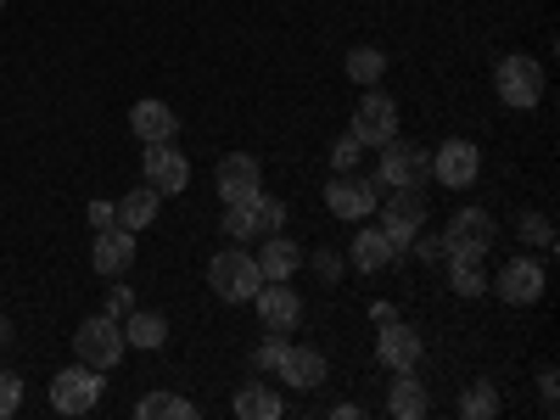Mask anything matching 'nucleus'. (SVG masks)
Returning a JSON list of instances; mask_svg holds the SVG:
<instances>
[{
    "label": "nucleus",
    "instance_id": "1",
    "mask_svg": "<svg viewBox=\"0 0 560 420\" xmlns=\"http://www.w3.org/2000/svg\"><path fill=\"white\" fill-rule=\"evenodd\" d=\"M376 213H382V236H387L393 258H404L409 242H415V230L427 224V197H420V185H387Z\"/></svg>",
    "mask_w": 560,
    "mask_h": 420
},
{
    "label": "nucleus",
    "instance_id": "2",
    "mask_svg": "<svg viewBox=\"0 0 560 420\" xmlns=\"http://www.w3.org/2000/svg\"><path fill=\"white\" fill-rule=\"evenodd\" d=\"M275 230H287V202L269 197L264 185L242 202H224V236L230 242H258V236H275Z\"/></svg>",
    "mask_w": 560,
    "mask_h": 420
},
{
    "label": "nucleus",
    "instance_id": "3",
    "mask_svg": "<svg viewBox=\"0 0 560 420\" xmlns=\"http://www.w3.org/2000/svg\"><path fill=\"white\" fill-rule=\"evenodd\" d=\"M208 287H213L219 303H253V292L264 287L258 258H253L247 247H224V253H213V264H208Z\"/></svg>",
    "mask_w": 560,
    "mask_h": 420
},
{
    "label": "nucleus",
    "instance_id": "4",
    "mask_svg": "<svg viewBox=\"0 0 560 420\" xmlns=\"http://www.w3.org/2000/svg\"><path fill=\"white\" fill-rule=\"evenodd\" d=\"M124 319H113V314H90L79 331H73V353H79V364H90V370H113L118 359H124Z\"/></svg>",
    "mask_w": 560,
    "mask_h": 420
},
{
    "label": "nucleus",
    "instance_id": "5",
    "mask_svg": "<svg viewBox=\"0 0 560 420\" xmlns=\"http://www.w3.org/2000/svg\"><path fill=\"white\" fill-rule=\"evenodd\" d=\"M493 90H499L504 107L533 113V107L544 102V62H533V57H504V62L493 68Z\"/></svg>",
    "mask_w": 560,
    "mask_h": 420
},
{
    "label": "nucleus",
    "instance_id": "6",
    "mask_svg": "<svg viewBox=\"0 0 560 420\" xmlns=\"http://www.w3.org/2000/svg\"><path fill=\"white\" fill-rule=\"evenodd\" d=\"M382 191H387V185L376 174L348 168V174H337L331 185H325V208H331L337 219H370V213H376V202H382Z\"/></svg>",
    "mask_w": 560,
    "mask_h": 420
},
{
    "label": "nucleus",
    "instance_id": "7",
    "mask_svg": "<svg viewBox=\"0 0 560 420\" xmlns=\"http://www.w3.org/2000/svg\"><path fill=\"white\" fill-rule=\"evenodd\" d=\"M348 135L359 140V147H387V140L398 135V102L387 96V90L370 84L359 96V107H353V129Z\"/></svg>",
    "mask_w": 560,
    "mask_h": 420
},
{
    "label": "nucleus",
    "instance_id": "8",
    "mask_svg": "<svg viewBox=\"0 0 560 420\" xmlns=\"http://www.w3.org/2000/svg\"><path fill=\"white\" fill-rule=\"evenodd\" d=\"M544 287H549V275H544V264H538V258H510L499 275H488V292H493L499 303H510V308L538 303V298H544Z\"/></svg>",
    "mask_w": 560,
    "mask_h": 420
},
{
    "label": "nucleus",
    "instance_id": "9",
    "mask_svg": "<svg viewBox=\"0 0 560 420\" xmlns=\"http://www.w3.org/2000/svg\"><path fill=\"white\" fill-rule=\"evenodd\" d=\"M376 179H382V185H420V191H427V179H432V152L415 147V140H404V135H393L387 147H382Z\"/></svg>",
    "mask_w": 560,
    "mask_h": 420
},
{
    "label": "nucleus",
    "instance_id": "10",
    "mask_svg": "<svg viewBox=\"0 0 560 420\" xmlns=\"http://www.w3.org/2000/svg\"><path fill=\"white\" fill-rule=\"evenodd\" d=\"M96 404H102V370L73 364L62 376H51V409L57 415H90Z\"/></svg>",
    "mask_w": 560,
    "mask_h": 420
},
{
    "label": "nucleus",
    "instance_id": "11",
    "mask_svg": "<svg viewBox=\"0 0 560 420\" xmlns=\"http://www.w3.org/2000/svg\"><path fill=\"white\" fill-rule=\"evenodd\" d=\"M477 174H482V152L471 147V140L454 135V140H443V147L432 152V179L448 185V191H471Z\"/></svg>",
    "mask_w": 560,
    "mask_h": 420
},
{
    "label": "nucleus",
    "instance_id": "12",
    "mask_svg": "<svg viewBox=\"0 0 560 420\" xmlns=\"http://www.w3.org/2000/svg\"><path fill=\"white\" fill-rule=\"evenodd\" d=\"M493 242H499V224H493V213H482V208H459V213L443 224V247H448V253H477V258H488Z\"/></svg>",
    "mask_w": 560,
    "mask_h": 420
},
{
    "label": "nucleus",
    "instance_id": "13",
    "mask_svg": "<svg viewBox=\"0 0 560 420\" xmlns=\"http://www.w3.org/2000/svg\"><path fill=\"white\" fill-rule=\"evenodd\" d=\"M140 168H147V185L158 197H179L191 185V163H185V152H174V140H152Z\"/></svg>",
    "mask_w": 560,
    "mask_h": 420
},
{
    "label": "nucleus",
    "instance_id": "14",
    "mask_svg": "<svg viewBox=\"0 0 560 420\" xmlns=\"http://www.w3.org/2000/svg\"><path fill=\"white\" fill-rule=\"evenodd\" d=\"M253 303H258V319H264V331H298L303 325V298L287 287V280H264V287L253 292Z\"/></svg>",
    "mask_w": 560,
    "mask_h": 420
},
{
    "label": "nucleus",
    "instance_id": "15",
    "mask_svg": "<svg viewBox=\"0 0 560 420\" xmlns=\"http://www.w3.org/2000/svg\"><path fill=\"white\" fill-rule=\"evenodd\" d=\"M376 359L393 370H420V359H427V342H420L409 325H398V319H382V331H376Z\"/></svg>",
    "mask_w": 560,
    "mask_h": 420
},
{
    "label": "nucleus",
    "instance_id": "16",
    "mask_svg": "<svg viewBox=\"0 0 560 420\" xmlns=\"http://www.w3.org/2000/svg\"><path fill=\"white\" fill-rule=\"evenodd\" d=\"M90 264H96V275H107V280H124V275H129V264H135V230H124V224L96 230Z\"/></svg>",
    "mask_w": 560,
    "mask_h": 420
},
{
    "label": "nucleus",
    "instance_id": "17",
    "mask_svg": "<svg viewBox=\"0 0 560 420\" xmlns=\"http://www.w3.org/2000/svg\"><path fill=\"white\" fill-rule=\"evenodd\" d=\"M213 185H219V197H224V202H242V197H253L258 185H264V168H258L253 152H230V158H219Z\"/></svg>",
    "mask_w": 560,
    "mask_h": 420
},
{
    "label": "nucleus",
    "instance_id": "18",
    "mask_svg": "<svg viewBox=\"0 0 560 420\" xmlns=\"http://www.w3.org/2000/svg\"><path fill=\"white\" fill-rule=\"evenodd\" d=\"M275 376L287 382L292 393H314V387H325V376H331V359H325L319 348H287V359H280Z\"/></svg>",
    "mask_w": 560,
    "mask_h": 420
},
{
    "label": "nucleus",
    "instance_id": "19",
    "mask_svg": "<svg viewBox=\"0 0 560 420\" xmlns=\"http://www.w3.org/2000/svg\"><path fill=\"white\" fill-rule=\"evenodd\" d=\"M129 129L140 135V147H152V140H174V135H179V118H174L168 102L147 96V102H135V107H129Z\"/></svg>",
    "mask_w": 560,
    "mask_h": 420
},
{
    "label": "nucleus",
    "instance_id": "20",
    "mask_svg": "<svg viewBox=\"0 0 560 420\" xmlns=\"http://www.w3.org/2000/svg\"><path fill=\"white\" fill-rule=\"evenodd\" d=\"M258 275L264 280H292L298 269H303V247L298 242H287V236H280V230H275V236H258Z\"/></svg>",
    "mask_w": 560,
    "mask_h": 420
},
{
    "label": "nucleus",
    "instance_id": "21",
    "mask_svg": "<svg viewBox=\"0 0 560 420\" xmlns=\"http://www.w3.org/2000/svg\"><path fill=\"white\" fill-rule=\"evenodd\" d=\"M432 409V393H427V382L415 376V370H398L393 376V387H387V415L393 420H420Z\"/></svg>",
    "mask_w": 560,
    "mask_h": 420
},
{
    "label": "nucleus",
    "instance_id": "22",
    "mask_svg": "<svg viewBox=\"0 0 560 420\" xmlns=\"http://www.w3.org/2000/svg\"><path fill=\"white\" fill-rule=\"evenodd\" d=\"M448 292L454 298H482L488 292V264L477 253H448Z\"/></svg>",
    "mask_w": 560,
    "mask_h": 420
},
{
    "label": "nucleus",
    "instance_id": "23",
    "mask_svg": "<svg viewBox=\"0 0 560 420\" xmlns=\"http://www.w3.org/2000/svg\"><path fill=\"white\" fill-rule=\"evenodd\" d=\"M348 258H353L359 275H382V269L393 264V247H387L382 230H359V236L348 242Z\"/></svg>",
    "mask_w": 560,
    "mask_h": 420
},
{
    "label": "nucleus",
    "instance_id": "24",
    "mask_svg": "<svg viewBox=\"0 0 560 420\" xmlns=\"http://www.w3.org/2000/svg\"><path fill=\"white\" fill-rule=\"evenodd\" d=\"M124 342L129 348H163L168 342V319L152 314V308H129L124 314Z\"/></svg>",
    "mask_w": 560,
    "mask_h": 420
},
{
    "label": "nucleus",
    "instance_id": "25",
    "mask_svg": "<svg viewBox=\"0 0 560 420\" xmlns=\"http://www.w3.org/2000/svg\"><path fill=\"white\" fill-rule=\"evenodd\" d=\"M113 208H118V224H124V230H147V224L158 219L163 197L152 191V185H135V191H124V202H113Z\"/></svg>",
    "mask_w": 560,
    "mask_h": 420
},
{
    "label": "nucleus",
    "instance_id": "26",
    "mask_svg": "<svg viewBox=\"0 0 560 420\" xmlns=\"http://www.w3.org/2000/svg\"><path fill=\"white\" fill-rule=\"evenodd\" d=\"M140 420H197V404L191 398H179V393H147L135 404Z\"/></svg>",
    "mask_w": 560,
    "mask_h": 420
},
{
    "label": "nucleus",
    "instance_id": "27",
    "mask_svg": "<svg viewBox=\"0 0 560 420\" xmlns=\"http://www.w3.org/2000/svg\"><path fill=\"white\" fill-rule=\"evenodd\" d=\"M280 409H287V404H280V393L264 387V382H253V387L236 393V415L242 420H280Z\"/></svg>",
    "mask_w": 560,
    "mask_h": 420
},
{
    "label": "nucleus",
    "instance_id": "28",
    "mask_svg": "<svg viewBox=\"0 0 560 420\" xmlns=\"http://www.w3.org/2000/svg\"><path fill=\"white\" fill-rule=\"evenodd\" d=\"M382 73H387V51H382V45H353V51H348V79L353 84H382Z\"/></svg>",
    "mask_w": 560,
    "mask_h": 420
},
{
    "label": "nucleus",
    "instance_id": "29",
    "mask_svg": "<svg viewBox=\"0 0 560 420\" xmlns=\"http://www.w3.org/2000/svg\"><path fill=\"white\" fill-rule=\"evenodd\" d=\"M459 415L465 420H493L499 415V387L493 382H471V387L459 393Z\"/></svg>",
    "mask_w": 560,
    "mask_h": 420
},
{
    "label": "nucleus",
    "instance_id": "30",
    "mask_svg": "<svg viewBox=\"0 0 560 420\" xmlns=\"http://www.w3.org/2000/svg\"><path fill=\"white\" fill-rule=\"evenodd\" d=\"M522 242L538 247V253H549V247H555V224H549L544 213H522Z\"/></svg>",
    "mask_w": 560,
    "mask_h": 420
},
{
    "label": "nucleus",
    "instance_id": "31",
    "mask_svg": "<svg viewBox=\"0 0 560 420\" xmlns=\"http://www.w3.org/2000/svg\"><path fill=\"white\" fill-rule=\"evenodd\" d=\"M23 409V376L18 370H0V420H12Z\"/></svg>",
    "mask_w": 560,
    "mask_h": 420
},
{
    "label": "nucleus",
    "instance_id": "32",
    "mask_svg": "<svg viewBox=\"0 0 560 420\" xmlns=\"http://www.w3.org/2000/svg\"><path fill=\"white\" fill-rule=\"evenodd\" d=\"M409 253H415L420 264H443V258H448V247H443V236H432V230H427V224H420V230H415V242H409Z\"/></svg>",
    "mask_w": 560,
    "mask_h": 420
},
{
    "label": "nucleus",
    "instance_id": "33",
    "mask_svg": "<svg viewBox=\"0 0 560 420\" xmlns=\"http://www.w3.org/2000/svg\"><path fill=\"white\" fill-rule=\"evenodd\" d=\"M287 348H292L287 337H280V331H269V337L258 342V353H253V364H258V370H269V376H275V370H280V359H287Z\"/></svg>",
    "mask_w": 560,
    "mask_h": 420
},
{
    "label": "nucleus",
    "instance_id": "34",
    "mask_svg": "<svg viewBox=\"0 0 560 420\" xmlns=\"http://www.w3.org/2000/svg\"><path fill=\"white\" fill-rule=\"evenodd\" d=\"M359 152H364V147H359V140H353V135H342V140H337V147H331V168H337V174H348V168H359Z\"/></svg>",
    "mask_w": 560,
    "mask_h": 420
},
{
    "label": "nucleus",
    "instance_id": "35",
    "mask_svg": "<svg viewBox=\"0 0 560 420\" xmlns=\"http://www.w3.org/2000/svg\"><path fill=\"white\" fill-rule=\"evenodd\" d=\"M538 393H544V409L555 415V398H560V370H555V364L538 370Z\"/></svg>",
    "mask_w": 560,
    "mask_h": 420
},
{
    "label": "nucleus",
    "instance_id": "36",
    "mask_svg": "<svg viewBox=\"0 0 560 420\" xmlns=\"http://www.w3.org/2000/svg\"><path fill=\"white\" fill-rule=\"evenodd\" d=\"M129 308H135V292H129V287H113V292H107V314H113V319H124Z\"/></svg>",
    "mask_w": 560,
    "mask_h": 420
},
{
    "label": "nucleus",
    "instance_id": "37",
    "mask_svg": "<svg viewBox=\"0 0 560 420\" xmlns=\"http://www.w3.org/2000/svg\"><path fill=\"white\" fill-rule=\"evenodd\" d=\"M314 269H319V280H337L342 275V258L337 253H314Z\"/></svg>",
    "mask_w": 560,
    "mask_h": 420
},
{
    "label": "nucleus",
    "instance_id": "38",
    "mask_svg": "<svg viewBox=\"0 0 560 420\" xmlns=\"http://www.w3.org/2000/svg\"><path fill=\"white\" fill-rule=\"evenodd\" d=\"M90 224H96V230L118 224V208H113V202H90Z\"/></svg>",
    "mask_w": 560,
    "mask_h": 420
},
{
    "label": "nucleus",
    "instance_id": "39",
    "mask_svg": "<svg viewBox=\"0 0 560 420\" xmlns=\"http://www.w3.org/2000/svg\"><path fill=\"white\" fill-rule=\"evenodd\" d=\"M7 342H12V319H7V314H0V348H7Z\"/></svg>",
    "mask_w": 560,
    "mask_h": 420
},
{
    "label": "nucleus",
    "instance_id": "40",
    "mask_svg": "<svg viewBox=\"0 0 560 420\" xmlns=\"http://www.w3.org/2000/svg\"><path fill=\"white\" fill-rule=\"evenodd\" d=\"M0 7H7V0H0Z\"/></svg>",
    "mask_w": 560,
    "mask_h": 420
}]
</instances>
